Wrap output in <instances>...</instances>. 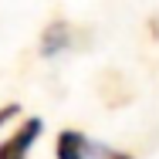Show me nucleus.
<instances>
[{"mask_svg": "<svg viewBox=\"0 0 159 159\" xmlns=\"http://www.w3.org/2000/svg\"><path fill=\"white\" fill-rule=\"evenodd\" d=\"M41 129H44V122H41L37 115H34V119H24L14 135H7V139L0 142V159H27V149L37 142Z\"/></svg>", "mask_w": 159, "mask_h": 159, "instance_id": "f257e3e1", "label": "nucleus"}, {"mask_svg": "<svg viewBox=\"0 0 159 159\" xmlns=\"http://www.w3.org/2000/svg\"><path fill=\"white\" fill-rule=\"evenodd\" d=\"M88 139L78 132V129H64L58 132V146H54V152L58 159H88Z\"/></svg>", "mask_w": 159, "mask_h": 159, "instance_id": "f03ea898", "label": "nucleus"}, {"mask_svg": "<svg viewBox=\"0 0 159 159\" xmlns=\"http://www.w3.org/2000/svg\"><path fill=\"white\" fill-rule=\"evenodd\" d=\"M64 44H68V24H51L48 31H44V37H41V51L44 54H54V51H61Z\"/></svg>", "mask_w": 159, "mask_h": 159, "instance_id": "7ed1b4c3", "label": "nucleus"}, {"mask_svg": "<svg viewBox=\"0 0 159 159\" xmlns=\"http://www.w3.org/2000/svg\"><path fill=\"white\" fill-rule=\"evenodd\" d=\"M17 112H20V108H17V105H3V108H0V125H3V122H7V119H14V115H17Z\"/></svg>", "mask_w": 159, "mask_h": 159, "instance_id": "20e7f679", "label": "nucleus"}, {"mask_svg": "<svg viewBox=\"0 0 159 159\" xmlns=\"http://www.w3.org/2000/svg\"><path fill=\"white\" fill-rule=\"evenodd\" d=\"M105 159H132V156H125V152H108Z\"/></svg>", "mask_w": 159, "mask_h": 159, "instance_id": "39448f33", "label": "nucleus"}]
</instances>
